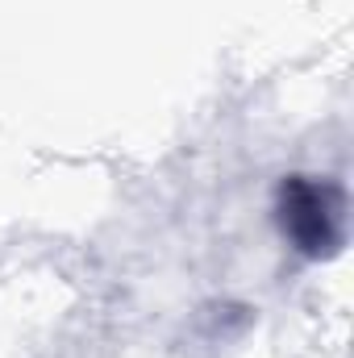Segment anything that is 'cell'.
Wrapping results in <instances>:
<instances>
[{
  "label": "cell",
  "mask_w": 354,
  "mask_h": 358,
  "mask_svg": "<svg viewBox=\"0 0 354 358\" xmlns=\"http://www.w3.org/2000/svg\"><path fill=\"white\" fill-rule=\"evenodd\" d=\"M283 229H292V238L304 250H334L338 234H342V200L338 192H325L317 183H296L288 204H283Z\"/></svg>",
  "instance_id": "1"
}]
</instances>
